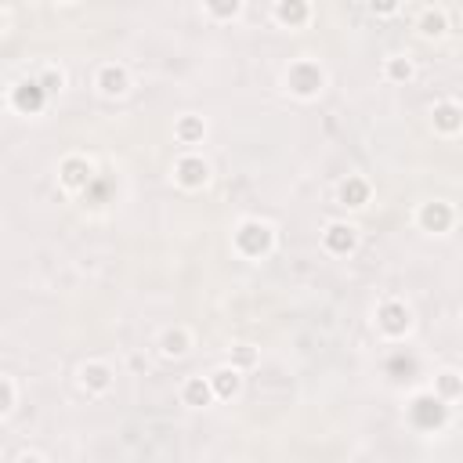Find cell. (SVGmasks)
<instances>
[{
    "label": "cell",
    "instance_id": "2",
    "mask_svg": "<svg viewBox=\"0 0 463 463\" xmlns=\"http://www.w3.org/2000/svg\"><path fill=\"white\" fill-rule=\"evenodd\" d=\"M181 170H185V181H199V170H203V166H199V163H185ZM203 174H206V170H203Z\"/></svg>",
    "mask_w": 463,
    "mask_h": 463
},
{
    "label": "cell",
    "instance_id": "3",
    "mask_svg": "<svg viewBox=\"0 0 463 463\" xmlns=\"http://www.w3.org/2000/svg\"><path fill=\"white\" fill-rule=\"evenodd\" d=\"M344 199H362V185H344Z\"/></svg>",
    "mask_w": 463,
    "mask_h": 463
},
{
    "label": "cell",
    "instance_id": "1",
    "mask_svg": "<svg viewBox=\"0 0 463 463\" xmlns=\"http://www.w3.org/2000/svg\"><path fill=\"white\" fill-rule=\"evenodd\" d=\"M424 221H427V225H445V210H442V206H438V210L431 206L427 214H424Z\"/></svg>",
    "mask_w": 463,
    "mask_h": 463
}]
</instances>
